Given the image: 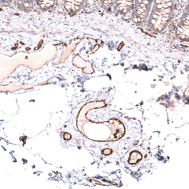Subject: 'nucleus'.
<instances>
[{"label": "nucleus", "instance_id": "nucleus-2", "mask_svg": "<svg viewBox=\"0 0 189 189\" xmlns=\"http://www.w3.org/2000/svg\"><path fill=\"white\" fill-rule=\"evenodd\" d=\"M101 152L102 154L103 155H105V156H108L113 153V150L112 149H110L109 148H106L102 149Z\"/></svg>", "mask_w": 189, "mask_h": 189}, {"label": "nucleus", "instance_id": "nucleus-1", "mask_svg": "<svg viewBox=\"0 0 189 189\" xmlns=\"http://www.w3.org/2000/svg\"><path fill=\"white\" fill-rule=\"evenodd\" d=\"M144 158L145 154L143 151L138 149H133L127 154L125 162L128 165L136 166L141 163Z\"/></svg>", "mask_w": 189, "mask_h": 189}, {"label": "nucleus", "instance_id": "nucleus-3", "mask_svg": "<svg viewBox=\"0 0 189 189\" xmlns=\"http://www.w3.org/2000/svg\"><path fill=\"white\" fill-rule=\"evenodd\" d=\"M63 138L65 140H69L72 138V136L68 133H64L63 136Z\"/></svg>", "mask_w": 189, "mask_h": 189}]
</instances>
